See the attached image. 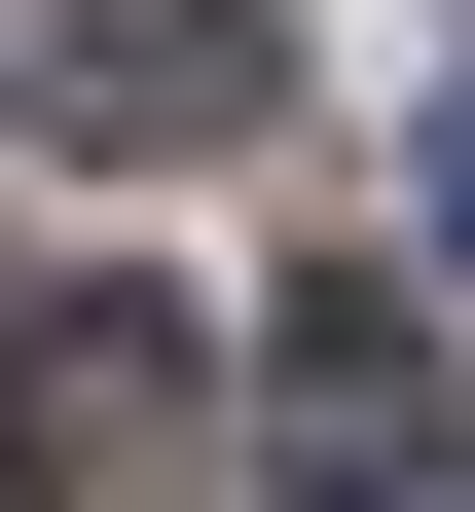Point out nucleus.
Segmentation results:
<instances>
[{"label":"nucleus","mask_w":475,"mask_h":512,"mask_svg":"<svg viewBox=\"0 0 475 512\" xmlns=\"http://www.w3.org/2000/svg\"><path fill=\"white\" fill-rule=\"evenodd\" d=\"M256 476L293 512H439V330H402V256H329L293 330H256Z\"/></svg>","instance_id":"obj_3"},{"label":"nucleus","mask_w":475,"mask_h":512,"mask_svg":"<svg viewBox=\"0 0 475 512\" xmlns=\"http://www.w3.org/2000/svg\"><path fill=\"white\" fill-rule=\"evenodd\" d=\"M0 476L37 512H183L220 476V330L183 293H0Z\"/></svg>","instance_id":"obj_2"},{"label":"nucleus","mask_w":475,"mask_h":512,"mask_svg":"<svg viewBox=\"0 0 475 512\" xmlns=\"http://www.w3.org/2000/svg\"><path fill=\"white\" fill-rule=\"evenodd\" d=\"M439 293H475V110H439Z\"/></svg>","instance_id":"obj_4"},{"label":"nucleus","mask_w":475,"mask_h":512,"mask_svg":"<svg viewBox=\"0 0 475 512\" xmlns=\"http://www.w3.org/2000/svg\"><path fill=\"white\" fill-rule=\"evenodd\" d=\"M0 110L74 183H220V147H293V0H0Z\"/></svg>","instance_id":"obj_1"}]
</instances>
